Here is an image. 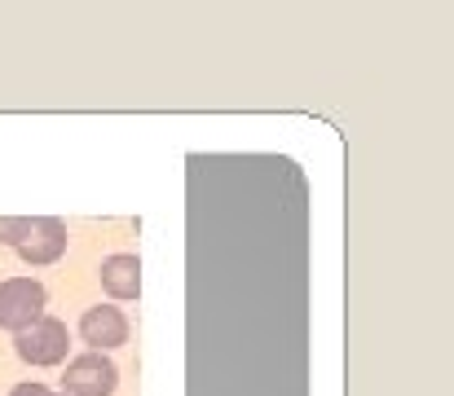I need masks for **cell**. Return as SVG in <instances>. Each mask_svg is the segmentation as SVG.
Wrapping results in <instances>:
<instances>
[{
    "instance_id": "cell-4",
    "label": "cell",
    "mask_w": 454,
    "mask_h": 396,
    "mask_svg": "<svg viewBox=\"0 0 454 396\" xmlns=\"http://www.w3.org/2000/svg\"><path fill=\"white\" fill-rule=\"evenodd\" d=\"M18 256L27 264H53L62 260V252H67V225L58 221V216H35L31 225H27V234H22V243L13 247Z\"/></svg>"
},
{
    "instance_id": "cell-1",
    "label": "cell",
    "mask_w": 454,
    "mask_h": 396,
    "mask_svg": "<svg viewBox=\"0 0 454 396\" xmlns=\"http://www.w3.org/2000/svg\"><path fill=\"white\" fill-rule=\"evenodd\" d=\"M67 344H71V335H67V326L58 317H40V322H31L27 330L13 335V353L27 366H58V361H67Z\"/></svg>"
},
{
    "instance_id": "cell-8",
    "label": "cell",
    "mask_w": 454,
    "mask_h": 396,
    "mask_svg": "<svg viewBox=\"0 0 454 396\" xmlns=\"http://www.w3.org/2000/svg\"><path fill=\"white\" fill-rule=\"evenodd\" d=\"M9 396H58V392H49L44 384H18V388H13Z\"/></svg>"
},
{
    "instance_id": "cell-3",
    "label": "cell",
    "mask_w": 454,
    "mask_h": 396,
    "mask_svg": "<svg viewBox=\"0 0 454 396\" xmlns=\"http://www.w3.org/2000/svg\"><path fill=\"white\" fill-rule=\"evenodd\" d=\"M120 384V370L106 353H84L75 361H67V379L62 396H111Z\"/></svg>"
},
{
    "instance_id": "cell-2",
    "label": "cell",
    "mask_w": 454,
    "mask_h": 396,
    "mask_svg": "<svg viewBox=\"0 0 454 396\" xmlns=\"http://www.w3.org/2000/svg\"><path fill=\"white\" fill-rule=\"evenodd\" d=\"M44 317V286L35 277H9L0 282V330H27Z\"/></svg>"
},
{
    "instance_id": "cell-7",
    "label": "cell",
    "mask_w": 454,
    "mask_h": 396,
    "mask_svg": "<svg viewBox=\"0 0 454 396\" xmlns=\"http://www.w3.org/2000/svg\"><path fill=\"white\" fill-rule=\"evenodd\" d=\"M27 216H0V243H9V247H18L22 243V234H27Z\"/></svg>"
},
{
    "instance_id": "cell-6",
    "label": "cell",
    "mask_w": 454,
    "mask_h": 396,
    "mask_svg": "<svg viewBox=\"0 0 454 396\" xmlns=\"http://www.w3.org/2000/svg\"><path fill=\"white\" fill-rule=\"evenodd\" d=\"M98 273H102V291L111 299H137V291H142V260L137 256H106Z\"/></svg>"
},
{
    "instance_id": "cell-5",
    "label": "cell",
    "mask_w": 454,
    "mask_h": 396,
    "mask_svg": "<svg viewBox=\"0 0 454 396\" xmlns=\"http://www.w3.org/2000/svg\"><path fill=\"white\" fill-rule=\"evenodd\" d=\"M80 339L89 344V353H106V348H120L129 339V317L111 304H98L80 317Z\"/></svg>"
}]
</instances>
